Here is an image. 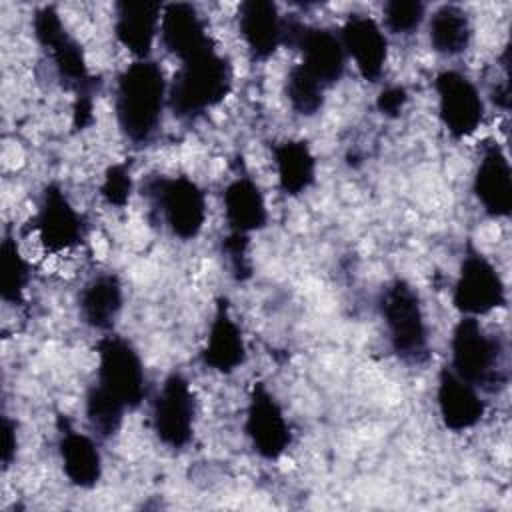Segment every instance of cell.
Segmentation results:
<instances>
[{
    "label": "cell",
    "instance_id": "1",
    "mask_svg": "<svg viewBox=\"0 0 512 512\" xmlns=\"http://www.w3.org/2000/svg\"><path fill=\"white\" fill-rule=\"evenodd\" d=\"M168 84L158 62L134 60L116 80L114 110L118 128L132 144H146L162 122Z\"/></svg>",
    "mask_w": 512,
    "mask_h": 512
},
{
    "label": "cell",
    "instance_id": "2",
    "mask_svg": "<svg viewBox=\"0 0 512 512\" xmlns=\"http://www.w3.org/2000/svg\"><path fill=\"white\" fill-rule=\"evenodd\" d=\"M234 70L216 46L184 60L168 86V106L174 116L192 120L218 106L232 90Z\"/></svg>",
    "mask_w": 512,
    "mask_h": 512
},
{
    "label": "cell",
    "instance_id": "3",
    "mask_svg": "<svg viewBox=\"0 0 512 512\" xmlns=\"http://www.w3.org/2000/svg\"><path fill=\"white\" fill-rule=\"evenodd\" d=\"M450 370L478 390L498 392L508 382L506 346L476 316H464L452 332Z\"/></svg>",
    "mask_w": 512,
    "mask_h": 512
},
{
    "label": "cell",
    "instance_id": "4",
    "mask_svg": "<svg viewBox=\"0 0 512 512\" xmlns=\"http://www.w3.org/2000/svg\"><path fill=\"white\" fill-rule=\"evenodd\" d=\"M392 352L406 364H424L430 358L428 326L418 292L402 278L386 284L378 298Z\"/></svg>",
    "mask_w": 512,
    "mask_h": 512
},
{
    "label": "cell",
    "instance_id": "5",
    "mask_svg": "<svg viewBox=\"0 0 512 512\" xmlns=\"http://www.w3.org/2000/svg\"><path fill=\"white\" fill-rule=\"evenodd\" d=\"M32 30L38 44L48 50L56 76L64 88L78 94H94L100 80L88 72L82 46L68 34L54 6H42L34 12Z\"/></svg>",
    "mask_w": 512,
    "mask_h": 512
},
{
    "label": "cell",
    "instance_id": "6",
    "mask_svg": "<svg viewBox=\"0 0 512 512\" xmlns=\"http://www.w3.org/2000/svg\"><path fill=\"white\" fill-rule=\"evenodd\" d=\"M142 194L154 202L174 236L192 240L200 234L206 222V196L194 180L188 176H154Z\"/></svg>",
    "mask_w": 512,
    "mask_h": 512
},
{
    "label": "cell",
    "instance_id": "7",
    "mask_svg": "<svg viewBox=\"0 0 512 512\" xmlns=\"http://www.w3.org/2000/svg\"><path fill=\"white\" fill-rule=\"evenodd\" d=\"M96 382L126 410L138 408L146 396L144 364L136 348L118 334H106L96 344Z\"/></svg>",
    "mask_w": 512,
    "mask_h": 512
},
{
    "label": "cell",
    "instance_id": "8",
    "mask_svg": "<svg viewBox=\"0 0 512 512\" xmlns=\"http://www.w3.org/2000/svg\"><path fill=\"white\" fill-rule=\"evenodd\" d=\"M282 44L296 48L302 54V66L326 88L336 84L346 68V52L328 28H316L300 22L298 18L282 20Z\"/></svg>",
    "mask_w": 512,
    "mask_h": 512
},
{
    "label": "cell",
    "instance_id": "9",
    "mask_svg": "<svg viewBox=\"0 0 512 512\" xmlns=\"http://www.w3.org/2000/svg\"><path fill=\"white\" fill-rule=\"evenodd\" d=\"M28 230L46 252L60 254L82 244L86 220L58 184H46Z\"/></svg>",
    "mask_w": 512,
    "mask_h": 512
},
{
    "label": "cell",
    "instance_id": "10",
    "mask_svg": "<svg viewBox=\"0 0 512 512\" xmlns=\"http://www.w3.org/2000/svg\"><path fill=\"white\" fill-rule=\"evenodd\" d=\"M454 308L464 316H484L506 304V288L496 266L470 242L460 262L452 294Z\"/></svg>",
    "mask_w": 512,
    "mask_h": 512
},
{
    "label": "cell",
    "instance_id": "11",
    "mask_svg": "<svg viewBox=\"0 0 512 512\" xmlns=\"http://www.w3.org/2000/svg\"><path fill=\"white\" fill-rule=\"evenodd\" d=\"M194 420L196 398L190 382L180 372L168 374L152 404L156 438L170 448H184L192 440Z\"/></svg>",
    "mask_w": 512,
    "mask_h": 512
},
{
    "label": "cell",
    "instance_id": "12",
    "mask_svg": "<svg viewBox=\"0 0 512 512\" xmlns=\"http://www.w3.org/2000/svg\"><path fill=\"white\" fill-rule=\"evenodd\" d=\"M434 88L438 94V114L456 140L472 136L484 120V102L476 84L458 70H442Z\"/></svg>",
    "mask_w": 512,
    "mask_h": 512
},
{
    "label": "cell",
    "instance_id": "13",
    "mask_svg": "<svg viewBox=\"0 0 512 512\" xmlns=\"http://www.w3.org/2000/svg\"><path fill=\"white\" fill-rule=\"evenodd\" d=\"M244 430L252 442V448L266 460L280 458L292 442L290 424L282 412V406L264 382L252 384Z\"/></svg>",
    "mask_w": 512,
    "mask_h": 512
},
{
    "label": "cell",
    "instance_id": "14",
    "mask_svg": "<svg viewBox=\"0 0 512 512\" xmlns=\"http://www.w3.org/2000/svg\"><path fill=\"white\" fill-rule=\"evenodd\" d=\"M160 38L164 48L180 58V62L214 48L204 18L188 2H170L162 6Z\"/></svg>",
    "mask_w": 512,
    "mask_h": 512
},
{
    "label": "cell",
    "instance_id": "15",
    "mask_svg": "<svg viewBox=\"0 0 512 512\" xmlns=\"http://www.w3.org/2000/svg\"><path fill=\"white\" fill-rule=\"evenodd\" d=\"M474 194L486 214L506 218L512 212V172L502 146L486 140L474 172Z\"/></svg>",
    "mask_w": 512,
    "mask_h": 512
},
{
    "label": "cell",
    "instance_id": "16",
    "mask_svg": "<svg viewBox=\"0 0 512 512\" xmlns=\"http://www.w3.org/2000/svg\"><path fill=\"white\" fill-rule=\"evenodd\" d=\"M340 42L364 80L376 82L382 76L388 58V40L374 18L350 14L342 24Z\"/></svg>",
    "mask_w": 512,
    "mask_h": 512
},
{
    "label": "cell",
    "instance_id": "17",
    "mask_svg": "<svg viewBox=\"0 0 512 512\" xmlns=\"http://www.w3.org/2000/svg\"><path fill=\"white\" fill-rule=\"evenodd\" d=\"M200 358L204 366L220 374H230L246 362V342L240 326L230 314L226 298H220L216 302L206 346L202 348Z\"/></svg>",
    "mask_w": 512,
    "mask_h": 512
},
{
    "label": "cell",
    "instance_id": "18",
    "mask_svg": "<svg viewBox=\"0 0 512 512\" xmlns=\"http://www.w3.org/2000/svg\"><path fill=\"white\" fill-rule=\"evenodd\" d=\"M436 400L440 418L452 432H462L476 426L486 412V404L480 398L478 388L456 376L450 368L440 370Z\"/></svg>",
    "mask_w": 512,
    "mask_h": 512
},
{
    "label": "cell",
    "instance_id": "19",
    "mask_svg": "<svg viewBox=\"0 0 512 512\" xmlns=\"http://www.w3.org/2000/svg\"><path fill=\"white\" fill-rule=\"evenodd\" d=\"M58 430V452L70 484L78 488L96 486L102 476V456L96 442L84 432H78L64 416H58Z\"/></svg>",
    "mask_w": 512,
    "mask_h": 512
},
{
    "label": "cell",
    "instance_id": "20",
    "mask_svg": "<svg viewBox=\"0 0 512 512\" xmlns=\"http://www.w3.org/2000/svg\"><path fill=\"white\" fill-rule=\"evenodd\" d=\"M160 16L162 4L158 2H118L114 18L116 40L136 60H146L160 26Z\"/></svg>",
    "mask_w": 512,
    "mask_h": 512
},
{
    "label": "cell",
    "instance_id": "21",
    "mask_svg": "<svg viewBox=\"0 0 512 512\" xmlns=\"http://www.w3.org/2000/svg\"><path fill=\"white\" fill-rule=\"evenodd\" d=\"M282 16L270 0H246L238 8V30L252 58L266 60L282 44Z\"/></svg>",
    "mask_w": 512,
    "mask_h": 512
},
{
    "label": "cell",
    "instance_id": "22",
    "mask_svg": "<svg viewBox=\"0 0 512 512\" xmlns=\"http://www.w3.org/2000/svg\"><path fill=\"white\" fill-rule=\"evenodd\" d=\"M224 216L232 232L248 234L268 222V210L260 186L250 176H236L222 192Z\"/></svg>",
    "mask_w": 512,
    "mask_h": 512
},
{
    "label": "cell",
    "instance_id": "23",
    "mask_svg": "<svg viewBox=\"0 0 512 512\" xmlns=\"http://www.w3.org/2000/svg\"><path fill=\"white\" fill-rule=\"evenodd\" d=\"M122 302L124 294L120 278L112 272H102L84 284L78 298V308L82 320L90 328L108 332L122 310Z\"/></svg>",
    "mask_w": 512,
    "mask_h": 512
},
{
    "label": "cell",
    "instance_id": "24",
    "mask_svg": "<svg viewBox=\"0 0 512 512\" xmlns=\"http://www.w3.org/2000/svg\"><path fill=\"white\" fill-rule=\"evenodd\" d=\"M278 186L288 196L306 192L316 180V158L306 140H282L272 146Z\"/></svg>",
    "mask_w": 512,
    "mask_h": 512
},
{
    "label": "cell",
    "instance_id": "25",
    "mask_svg": "<svg viewBox=\"0 0 512 512\" xmlns=\"http://www.w3.org/2000/svg\"><path fill=\"white\" fill-rule=\"evenodd\" d=\"M430 46L442 56L462 54L472 40L468 14L456 4H442L434 10L428 24Z\"/></svg>",
    "mask_w": 512,
    "mask_h": 512
},
{
    "label": "cell",
    "instance_id": "26",
    "mask_svg": "<svg viewBox=\"0 0 512 512\" xmlns=\"http://www.w3.org/2000/svg\"><path fill=\"white\" fill-rule=\"evenodd\" d=\"M30 282V266L22 256L16 238L6 234L0 244V296L6 304H22Z\"/></svg>",
    "mask_w": 512,
    "mask_h": 512
},
{
    "label": "cell",
    "instance_id": "27",
    "mask_svg": "<svg viewBox=\"0 0 512 512\" xmlns=\"http://www.w3.org/2000/svg\"><path fill=\"white\" fill-rule=\"evenodd\" d=\"M84 412H86L88 424L94 430V434H98L100 438L106 440V438H112L120 430L126 406L120 404L108 392H104L98 384H92L86 392Z\"/></svg>",
    "mask_w": 512,
    "mask_h": 512
},
{
    "label": "cell",
    "instance_id": "28",
    "mask_svg": "<svg viewBox=\"0 0 512 512\" xmlns=\"http://www.w3.org/2000/svg\"><path fill=\"white\" fill-rule=\"evenodd\" d=\"M324 90L326 86L320 84L302 64L292 66L286 74L284 92L292 110L300 116H314L322 110Z\"/></svg>",
    "mask_w": 512,
    "mask_h": 512
},
{
    "label": "cell",
    "instance_id": "29",
    "mask_svg": "<svg viewBox=\"0 0 512 512\" xmlns=\"http://www.w3.org/2000/svg\"><path fill=\"white\" fill-rule=\"evenodd\" d=\"M426 6L418 0H390L384 4V24L392 34H412L424 20Z\"/></svg>",
    "mask_w": 512,
    "mask_h": 512
},
{
    "label": "cell",
    "instance_id": "30",
    "mask_svg": "<svg viewBox=\"0 0 512 512\" xmlns=\"http://www.w3.org/2000/svg\"><path fill=\"white\" fill-rule=\"evenodd\" d=\"M222 252L228 260L230 272L236 280L244 282L252 276V262H250V236L240 232H228L226 238H222Z\"/></svg>",
    "mask_w": 512,
    "mask_h": 512
},
{
    "label": "cell",
    "instance_id": "31",
    "mask_svg": "<svg viewBox=\"0 0 512 512\" xmlns=\"http://www.w3.org/2000/svg\"><path fill=\"white\" fill-rule=\"evenodd\" d=\"M100 194L106 204L110 206H126L132 194V176L126 164H112L104 172L102 184H100Z\"/></svg>",
    "mask_w": 512,
    "mask_h": 512
},
{
    "label": "cell",
    "instance_id": "32",
    "mask_svg": "<svg viewBox=\"0 0 512 512\" xmlns=\"http://www.w3.org/2000/svg\"><path fill=\"white\" fill-rule=\"evenodd\" d=\"M406 102H408L406 88L400 84H392V86H386L384 90H380V94L376 98V108L382 116L396 118L404 110Z\"/></svg>",
    "mask_w": 512,
    "mask_h": 512
},
{
    "label": "cell",
    "instance_id": "33",
    "mask_svg": "<svg viewBox=\"0 0 512 512\" xmlns=\"http://www.w3.org/2000/svg\"><path fill=\"white\" fill-rule=\"evenodd\" d=\"M94 122V94H78L72 106V128L86 130Z\"/></svg>",
    "mask_w": 512,
    "mask_h": 512
},
{
    "label": "cell",
    "instance_id": "34",
    "mask_svg": "<svg viewBox=\"0 0 512 512\" xmlns=\"http://www.w3.org/2000/svg\"><path fill=\"white\" fill-rule=\"evenodd\" d=\"M16 448H18L16 424L8 416H4L2 418V464H4V468H8L10 462L14 460Z\"/></svg>",
    "mask_w": 512,
    "mask_h": 512
}]
</instances>
